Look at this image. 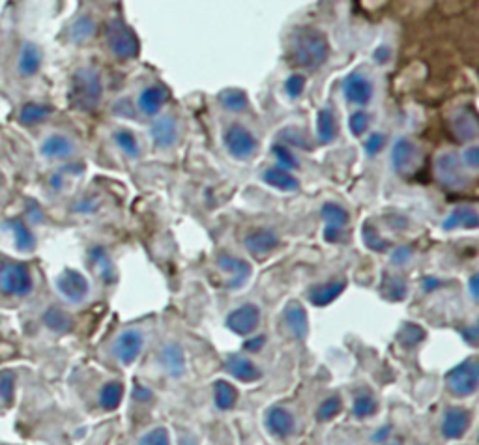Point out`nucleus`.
<instances>
[{"mask_svg":"<svg viewBox=\"0 0 479 445\" xmlns=\"http://www.w3.org/2000/svg\"><path fill=\"white\" fill-rule=\"evenodd\" d=\"M283 322L289 333L298 340H303L309 335V318L300 301H289L283 309Z\"/></svg>","mask_w":479,"mask_h":445,"instance_id":"24","label":"nucleus"},{"mask_svg":"<svg viewBox=\"0 0 479 445\" xmlns=\"http://www.w3.org/2000/svg\"><path fill=\"white\" fill-rule=\"evenodd\" d=\"M157 363H159V368L163 373L171 376V378H180L185 374V354L184 348L178 345V343H167L159 350V356H157Z\"/></svg>","mask_w":479,"mask_h":445,"instance_id":"21","label":"nucleus"},{"mask_svg":"<svg viewBox=\"0 0 479 445\" xmlns=\"http://www.w3.org/2000/svg\"><path fill=\"white\" fill-rule=\"evenodd\" d=\"M412 256H414V249L410 247V245H399V247H395V249H391V253H390L391 266H395V267L407 266L408 262L412 260Z\"/></svg>","mask_w":479,"mask_h":445,"instance_id":"51","label":"nucleus"},{"mask_svg":"<svg viewBox=\"0 0 479 445\" xmlns=\"http://www.w3.org/2000/svg\"><path fill=\"white\" fill-rule=\"evenodd\" d=\"M390 56H391L390 47H388V45H382V47H379V49L373 53V60L376 62V64H386V62L390 60Z\"/></svg>","mask_w":479,"mask_h":445,"instance_id":"56","label":"nucleus"},{"mask_svg":"<svg viewBox=\"0 0 479 445\" xmlns=\"http://www.w3.org/2000/svg\"><path fill=\"white\" fill-rule=\"evenodd\" d=\"M77 152V145L75 140L66 133H51L49 137H45V140L39 145V154L45 159L56 161V159H70L75 156Z\"/></svg>","mask_w":479,"mask_h":445,"instance_id":"19","label":"nucleus"},{"mask_svg":"<svg viewBox=\"0 0 479 445\" xmlns=\"http://www.w3.org/2000/svg\"><path fill=\"white\" fill-rule=\"evenodd\" d=\"M214 402L221 412H229L238 402V390L227 380H216L212 387Z\"/></svg>","mask_w":479,"mask_h":445,"instance_id":"33","label":"nucleus"},{"mask_svg":"<svg viewBox=\"0 0 479 445\" xmlns=\"http://www.w3.org/2000/svg\"><path fill=\"white\" fill-rule=\"evenodd\" d=\"M216 266L221 270V273L227 275V288L236 290L242 288L247 281L251 279V273H253V267L245 258H240V256L232 255L229 251H221L216 256Z\"/></svg>","mask_w":479,"mask_h":445,"instance_id":"12","label":"nucleus"},{"mask_svg":"<svg viewBox=\"0 0 479 445\" xmlns=\"http://www.w3.org/2000/svg\"><path fill=\"white\" fill-rule=\"evenodd\" d=\"M277 142L289 146V148L290 146H296V148H301V150H311L313 148L309 137L298 128H284L283 131L279 133Z\"/></svg>","mask_w":479,"mask_h":445,"instance_id":"42","label":"nucleus"},{"mask_svg":"<svg viewBox=\"0 0 479 445\" xmlns=\"http://www.w3.org/2000/svg\"><path fill=\"white\" fill-rule=\"evenodd\" d=\"M380 292L384 295L386 300L390 301H402L407 300L408 295V286L407 281L399 275H386L384 281H382V286H380Z\"/></svg>","mask_w":479,"mask_h":445,"instance_id":"38","label":"nucleus"},{"mask_svg":"<svg viewBox=\"0 0 479 445\" xmlns=\"http://www.w3.org/2000/svg\"><path fill=\"white\" fill-rule=\"evenodd\" d=\"M478 279H479V275L478 273H474V275H470V279H468V288H470V295L474 298V300H478Z\"/></svg>","mask_w":479,"mask_h":445,"instance_id":"57","label":"nucleus"},{"mask_svg":"<svg viewBox=\"0 0 479 445\" xmlns=\"http://www.w3.org/2000/svg\"><path fill=\"white\" fill-rule=\"evenodd\" d=\"M343 95L348 103L357 107H367L374 95L373 81L362 72H352L343 81Z\"/></svg>","mask_w":479,"mask_h":445,"instance_id":"14","label":"nucleus"},{"mask_svg":"<svg viewBox=\"0 0 479 445\" xmlns=\"http://www.w3.org/2000/svg\"><path fill=\"white\" fill-rule=\"evenodd\" d=\"M436 178L450 190H464L470 184L466 168L459 159L457 154L453 152H444L436 157Z\"/></svg>","mask_w":479,"mask_h":445,"instance_id":"10","label":"nucleus"},{"mask_svg":"<svg viewBox=\"0 0 479 445\" xmlns=\"http://www.w3.org/2000/svg\"><path fill=\"white\" fill-rule=\"evenodd\" d=\"M339 135V122L334 107H322L317 114V140L320 145H332Z\"/></svg>","mask_w":479,"mask_h":445,"instance_id":"29","label":"nucleus"},{"mask_svg":"<svg viewBox=\"0 0 479 445\" xmlns=\"http://www.w3.org/2000/svg\"><path fill=\"white\" fill-rule=\"evenodd\" d=\"M96 32H98V22H96V19L92 15H88V13H83V15H79L70 25V41L75 45L88 44L90 39L96 36Z\"/></svg>","mask_w":479,"mask_h":445,"instance_id":"31","label":"nucleus"},{"mask_svg":"<svg viewBox=\"0 0 479 445\" xmlns=\"http://www.w3.org/2000/svg\"><path fill=\"white\" fill-rule=\"evenodd\" d=\"M4 228L13 234V244L15 249L21 253H32L36 249V236L27 227V222L21 219H6Z\"/></svg>","mask_w":479,"mask_h":445,"instance_id":"30","label":"nucleus"},{"mask_svg":"<svg viewBox=\"0 0 479 445\" xmlns=\"http://www.w3.org/2000/svg\"><path fill=\"white\" fill-rule=\"evenodd\" d=\"M264 340H266L264 337H256V340H249V343H245V348H247V350L256 352L262 345H264Z\"/></svg>","mask_w":479,"mask_h":445,"instance_id":"58","label":"nucleus"},{"mask_svg":"<svg viewBox=\"0 0 479 445\" xmlns=\"http://www.w3.org/2000/svg\"><path fill=\"white\" fill-rule=\"evenodd\" d=\"M258 324H261V307L256 303H244V305L236 307L235 311L227 314V320H225V326L238 337L255 333Z\"/></svg>","mask_w":479,"mask_h":445,"instance_id":"13","label":"nucleus"},{"mask_svg":"<svg viewBox=\"0 0 479 445\" xmlns=\"http://www.w3.org/2000/svg\"><path fill=\"white\" fill-rule=\"evenodd\" d=\"M124 397V384L118 380H111L107 384L101 385L100 395H98V402H100L101 410L105 412H114L120 404H122Z\"/></svg>","mask_w":479,"mask_h":445,"instance_id":"34","label":"nucleus"},{"mask_svg":"<svg viewBox=\"0 0 479 445\" xmlns=\"http://www.w3.org/2000/svg\"><path fill=\"white\" fill-rule=\"evenodd\" d=\"M112 142L118 150L122 152L124 156L129 159H139L143 154V148L139 145V139L135 137V133L128 128H118L112 131Z\"/></svg>","mask_w":479,"mask_h":445,"instance_id":"32","label":"nucleus"},{"mask_svg":"<svg viewBox=\"0 0 479 445\" xmlns=\"http://www.w3.org/2000/svg\"><path fill=\"white\" fill-rule=\"evenodd\" d=\"M362 239H363V245H365L369 251H374V253H386V251L391 249L390 239L382 238V236L379 234V230L374 228V225L371 221L363 222Z\"/></svg>","mask_w":479,"mask_h":445,"instance_id":"39","label":"nucleus"},{"mask_svg":"<svg viewBox=\"0 0 479 445\" xmlns=\"http://www.w3.org/2000/svg\"><path fill=\"white\" fill-rule=\"evenodd\" d=\"M51 114H53V109L49 105L28 101V103H25L21 107V111H19V122L22 126H36V124L45 122Z\"/></svg>","mask_w":479,"mask_h":445,"instance_id":"37","label":"nucleus"},{"mask_svg":"<svg viewBox=\"0 0 479 445\" xmlns=\"http://www.w3.org/2000/svg\"><path fill=\"white\" fill-rule=\"evenodd\" d=\"M221 140L227 154L236 161H247L258 152V139L242 124H230Z\"/></svg>","mask_w":479,"mask_h":445,"instance_id":"5","label":"nucleus"},{"mask_svg":"<svg viewBox=\"0 0 479 445\" xmlns=\"http://www.w3.org/2000/svg\"><path fill=\"white\" fill-rule=\"evenodd\" d=\"M44 64V51L34 41H22L17 55V73L25 79L34 77Z\"/></svg>","mask_w":479,"mask_h":445,"instance_id":"25","label":"nucleus"},{"mask_svg":"<svg viewBox=\"0 0 479 445\" xmlns=\"http://www.w3.org/2000/svg\"><path fill=\"white\" fill-rule=\"evenodd\" d=\"M137 445H173V440L167 427H154L140 436Z\"/></svg>","mask_w":479,"mask_h":445,"instance_id":"44","label":"nucleus"},{"mask_svg":"<svg viewBox=\"0 0 479 445\" xmlns=\"http://www.w3.org/2000/svg\"><path fill=\"white\" fill-rule=\"evenodd\" d=\"M272 152L273 156H275V159H277V167L284 168V171H289V173H292L296 168H300V161H298V157H296V154L292 152V148L281 145V142H275V145L272 146Z\"/></svg>","mask_w":479,"mask_h":445,"instance_id":"43","label":"nucleus"},{"mask_svg":"<svg viewBox=\"0 0 479 445\" xmlns=\"http://www.w3.org/2000/svg\"><path fill=\"white\" fill-rule=\"evenodd\" d=\"M262 182L273 190L281 191V193H296L300 190V180L289 171L277 167V165L266 167L262 171Z\"/></svg>","mask_w":479,"mask_h":445,"instance_id":"28","label":"nucleus"},{"mask_svg":"<svg viewBox=\"0 0 479 445\" xmlns=\"http://www.w3.org/2000/svg\"><path fill=\"white\" fill-rule=\"evenodd\" d=\"M171 98V92L163 83H152L148 86L140 90L139 95H137V107L139 111L148 118L157 117L162 109L165 107V103Z\"/></svg>","mask_w":479,"mask_h":445,"instance_id":"16","label":"nucleus"},{"mask_svg":"<svg viewBox=\"0 0 479 445\" xmlns=\"http://www.w3.org/2000/svg\"><path fill=\"white\" fill-rule=\"evenodd\" d=\"M86 258H88L90 267L94 270V273L98 277L103 281L105 284H114L118 279L117 266L112 262L109 251L103 247V245H92L88 247V253H86Z\"/></svg>","mask_w":479,"mask_h":445,"instance_id":"20","label":"nucleus"},{"mask_svg":"<svg viewBox=\"0 0 479 445\" xmlns=\"http://www.w3.org/2000/svg\"><path fill=\"white\" fill-rule=\"evenodd\" d=\"M34 279L25 262L0 258V294L27 298L32 294Z\"/></svg>","mask_w":479,"mask_h":445,"instance_id":"4","label":"nucleus"},{"mask_svg":"<svg viewBox=\"0 0 479 445\" xmlns=\"http://www.w3.org/2000/svg\"><path fill=\"white\" fill-rule=\"evenodd\" d=\"M424 337H425V331L419 328V326H416V324H407L401 331L402 345H407V346L419 345V343L424 340Z\"/></svg>","mask_w":479,"mask_h":445,"instance_id":"50","label":"nucleus"},{"mask_svg":"<svg viewBox=\"0 0 479 445\" xmlns=\"http://www.w3.org/2000/svg\"><path fill=\"white\" fill-rule=\"evenodd\" d=\"M55 286L62 300H66L70 305H81L90 295V283L83 273L73 267H64L58 277L55 279Z\"/></svg>","mask_w":479,"mask_h":445,"instance_id":"8","label":"nucleus"},{"mask_svg":"<svg viewBox=\"0 0 479 445\" xmlns=\"http://www.w3.org/2000/svg\"><path fill=\"white\" fill-rule=\"evenodd\" d=\"M447 390L455 397H472L479 387V363L474 357L464 359L446 374Z\"/></svg>","mask_w":479,"mask_h":445,"instance_id":"6","label":"nucleus"},{"mask_svg":"<svg viewBox=\"0 0 479 445\" xmlns=\"http://www.w3.org/2000/svg\"><path fill=\"white\" fill-rule=\"evenodd\" d=\"M15 395V374L11 371H0V401L10 404Z\"/></svg>","mask_w":479,"mask_h":445,"instance_id":"47","label":"nucleus"},{"mask_svg":"<svg viewBox=\"0 0 479 445\" xmlns=\"http://www.w3.org/2000/svg\"><path fill=\"white\" fill-rule=\"evenodd\" d=\"M470 423H472V416L468 410L457 406L447 408L442 419V434L447 440H459L468 432Z\"/></svg>","mask_w":479,"mask_h":445,"instance_id":"22","label":"nucleus"},{"mask_svg":"<svg viewBox=\"0 0 479 445\" xmlns=\"http://www.w3.org/2000/svg\"><path fill=\"white\" fill-rule=\"evenodd\" d=\"M369 126H371V114L362 111V109L356 112H352L350 118H348V129H350V133L354 135V137H362V135L369 129Z\"/></svg>","mask_w":479,"mask_h":445,"instance_id":"46","label":"nucleus"},{"mask_svg":"<svg viewBox=\"0 0 479 445\" xmlns=\"http://www.w3.org/2000/svg\"><path fill=\"white\" fill-rule=\"evenodd\" d=\"M320 218L324 221V241L341 244L345 239V228L350 225V212L337 202H324L320 208Z\"/></svg>","mask_w":479,"mask_h":445,"instance_id":"9","label":"nucleus"},{"mask_svg":"<svg viewBox=\"0 0 479 445\" xmlns=\"http://www.w3.org/2000/svg\"><path fill=\"white\" fill-rule=\"evenodd\" d=\"M453 131L461 140H474L478 137V118L472 111H463L453 118Z\"/></svg>","mask_w":479,"mask_h":445,"instance_id":"36","label":"nucleus"},{"mask_svg":"<svg viewBox=\"0 0 479 445\" xmlns=\"http://www.w3.org/2000/svg\"><path fill=\"white\" fill-rule=\"evenodd\" d=\"M180 128L178 120L173 114H162L154 120L150 126V139L156 148L159 150H169L178 142Z\"/></svg>","mask_w":479,"mask_h":445,"instance_id":"17","label":"nucleus"},{"mask_svg":"<svg viewBox=\"0 0 479 445\" xmlns=\"http://www.w3.org/2000/svg\"><path fill=\"white\" fill-rule=\"evenodd\" d=\"M44 322L45 326L49 329H53L55 333H66V331H70L73 326L72 317H70L66 311L58 309V307H51V309L45 311Z\"/></svg>","mask_w":479,"mask_h":445,"instance_id":"40","label":"nucleus"},{"mask_svg":"<svg viewBox=\"0 0 479 445\" xmlns=\"http://www.w3.org/2000/svg\"><path fill=\"white\" fill-rule=\"evenodd\" d=\"M105 38L107 47L111 51V55L120 62L133 60L139 56L140 45L139 38L128 22H124L122 19H112L107 22L105 27Z\"/></svg>","mask_w":479,"mask_h":445,"instance_id":"3","label":"nucleus"},{"mask_svg":"<svg viewBox=\"0 0 479 445\" xmlns=\"http://www.w3.org/2000/svg\"><path fill=\"white\" fill-rule=\"evenodd\" d=\"M329 56V44L326 36L317 28H296L289 41V60L296 67L317 72L326 64Z\"/></svg>","mask_w":479,"mask_h":445,"instance_id":"1","label":"nucleus"},{"mask_svg":"<svg viewBox=\"0 0 479 445\" xmlns=\"http://www.w3.org/2000/svg\"><path fill=\"white\" fill-rule=\"evenodd\" d=\"M346 290V279L339 277L334 281H326V283H318L307 290V300L315 307H328L334 303L343 292Z\"/></svg>","mask_w":479,"mask_h":445,"instance_id":"23","label":"nucleus"},{"mask_svg":"<svg viewBox=\"0 0 479 445\" xmlns=\"http://www.w3.org/2000/svg\"><path fill=\"white\" fill-rule=\"evenodd\" d=\"M379 408V402L374 399V395L371 391H360L356 397H354V404H352V413L356 416L357 419L371 418Z\"/></svg>","mask_w":479,"mask_h":445,"instance_id":"41","label":"nucleus"},{"mask_svg":"<svg viewBox=\"0 0 479 445\" xmlns=\"http://www.w3.org/2000/svg\"><path fill=\"white\" fill-rule=\"evenodd\" d=\"M479 227V213L472 206H459L453 212L446 215L442 221V230L444 232H453V230H474Z\"/></svg>","mask_w":479,"mask_h":445,"instance_id":"27","label":"nucleus"},{"mask_svg":"<svg viewBox=\"0 0 479 445\" xmlns=\"http://www.w3.org/2000/svg\"><path fill=\"white\" fill-rule=\"evenodd\" d=\"M145 333L139 328H128L120 331L117 339L112 340L111 354L120 365L129 367L133 365L145 350Z\"/></svg>","mask_w":479,"mask_h":445,"instance_id":"7","label":"nucleus"},{"mask_svg":"<svg viewBox=\"0 0 479 445\" xmlns=\"http://www.w3.org/2000/svg\"><path fill=\"white\" fill-rule=\"evenodd\" d=\"M67 100L73 109L81 112H94L103 100V81L101 73L92 66L75 69L70 83Z\"/></svg>","mask_w":479,"mask_h":445,"instance_id":"2","label":"nucleus"},{"mask_svg":"<svg viewBox=\"0 0 479 445\" xmlns=\"http://www.w3.org/2000/svg\"><path fill=\"white\" fill-rule=\"evenodd\" d=\"M281 245V236L273 228L261 227L251 230L244 238V247L255 258H264Z\"/></svg>","mask_w":479,"mask_h":445,"instance_id":"15","label":"nucleus"},{"mask_svg":"<svg viewBox=\"0 0 479 445\" xmlns=\"http://www.w3.org/2000/svg\"><path fill=\"white\" fill-rule=\"evenodd\" d=\"M27 212H28V219L32 222H41L44 221V212H41V208L36 204L34 201H30L28 202V206H27Z\"/></svg>","mask_w":479,"mask_h":445,"instance_id":"54","label":"nucleus"},{"mask_svg":"<svg viewBox=\"0 0 479 445\" xmlns=\"http://www.w3.org/2000/svg\"><path fill=\"white\" fill-rule=\"evenodd\" d=\"M341 408H343V402H341L339 397H329V399H326V401L318 406V412H317V418L320 419V421H328V419H334L337 413L341 412Z\"/></svg>","mask_w":479,"mask_h":445,"instance_id":"49","label":"nucleus"},{"mask_svg":"<svg viewBox=\"0 0 479 445\" xmlns=\"http://www.w3.org/2000/svg\"><path fill=\"white\" fill-rule=\"evenodd\" d=\"M461 163H463L464 168H470V171H478L479 167V148L478 145H468L461 152L459 156Z\"/></svg>","mask_w":479,"mask_h":445,"instance_id":"52","label":"nucleus"},{"mask_svg":"<svg viewBox=\"0 0 479 445\" xmlns=\"http://www.w3.org/2000/svg\"><path fill=\"white\" fill-rule=\"evenodd\" d=\"M306 83L307 79L306 75H301V73H292L287 81H284V94L289 95L290 100H298L301 94H303V90H306Z\"/></svg>","mask_w":479,"mask_h":445,"instance_id":"48","label":"nucleus"},{"mask_svg":"<svg viewBox=\"0 0 479 445\" xmlns=\"http://www.w3.org/2000/svg\"><path fill=\"white\" fill-rule=\"evenodd\" d=\"M264 427L273 438L284 440L289 436L294 434L296 430V418L294 413L289 412L283 406H272L264 416Z\"/></svg>","mask_w":479,"mask_h":445,"instance_id":"18","label":"nucleus"},{"mask_svg":"<svg viewBox=\"0 0 479 445\" xmlns=\"http://www.w3.org/2000/svg\"><path fill=\"white\" fill-rule=\"evenodd\" d=\"M386 145H388V135L382 133V131H373V133H369L367 139L363 140V152L367 154V157H374L384 150Z\"/></svg>","mask_w":479,"mask_h":445,"instance_id":"45","label":"nucleus"},{"mask_svg":"<svg viewBox=\"0 0 479 445\" xmlns=\"http://www.w3.org/2000/svg\"><path fill=\"white\" fill-rule=\"evenodd\" d=\"M225 368L227 373L236 378L242 384H251L262 376L261 368L256 367L255 363L251 361L249 357H245L244 354H229L225 359Z\"/></svg>","mask_w":479,"mask_h":445,"instance_id":"26","label":"nucleus"},{"mask_svg":"<svg viewBox=\"0 0 479 445\" xmlns=\"http://www.w3.org/2000/svg\"><path fill=\"white\" fill-rule=\"evenodd\" d=\"M442 284V281L438 277H435V275H427V277L421 279V288H424V292H435L438 286Z\"/></svg>","mask_w":479,"mask_h":445,"instance_id":"55","label":"nucleus"},{"mask_svg":"<svg viewBox=\"0 0 479 445\" xmlns=\"http://www.w3.org/2000/svg\"><path fill=\"white\" fill-rule=\"evenodd\" d=\"M100 208V201L96 197H83L81 201L73 204V212L77 213H94Z\"/></svg>","mask_w":479,"mask_h":445,"instance_id":"53","label":"nucleus"},{"mask_svg":"<svg viewBox=\"0 0 479 445\" xmlns=\"http://www.w3.org/2000/svg\"><path fill=\"white\" fill-rule=\"evenodd\" d=\"M218 101L225 111L235 112V114L245 112L247 111V107H249V98H247V94H245L244 90L240 88L221 90L218 95Z\"/></svg>","mask_w":479,"mask_h":445,"instance_id":"35","label":"nucleus"},{"mask_svg":"<svg viewBox=\"0 0 479 445\" xmlns=\"http://www.w3.org/2000/svg\"><path fill=\"white\" fill-rule=\"evenodd\" d=\"M419 157H421V150L419 145L410 137H399V139L391 145L390 152V163L391 168L401 176H407L418 167Z\"/></svg>","mask_w":479,"mask_h":445,"instance_id":"11","label":"nucleus"}]
</instances>
